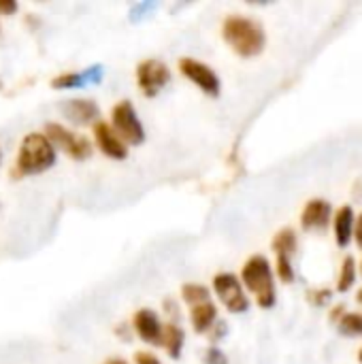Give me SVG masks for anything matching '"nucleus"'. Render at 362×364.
<instances>
[{"label":"nucleus","mask_w":362,"mask_h":364,"mask_svg":"<svg viewBox=\"0 0 362 364\" xmlns=\"http://www.w3.org/2000/svg\"><path fill=\"white\" fill-rule=\"evenodd\" d=\"M62 113L66 119H70L77 126H90L96 124V119L100 117V109L94 100L87 98H70L62 102Z\"/></svg>","instance_id":"obj_12"},{"label":"nucleus","mask_w":362,"mask_h":364,"mask_svg":"<svg viewBox=\"0 0 362 364\" xmlns=\"http://www.w3.org/2000/svg\"><path fill=\"white\" fill-rule=\"evenodd\" d=\"M87 85L83 73H62L55 79H51V87L55 90H70V87H83Z\"/></svg>","instance_id":"obj_20"},{"label":"nucleus","mask_w":362,"mask_h":364,"mask_svg":"<svg viewBox=\"0 0 362 364\" xmlns=\"http://www.w3.org/2000/svg\"><path fill=\"white\" fill-rule=\"evenodd\" d=\"M183 341H186V335H183V328L179 324H166L164 326V331H162V346L166 348L171 358L177 360L181 356Z\"/></svg>","instance_id":"obj_15"},{"label":"nucleus","mask_w":362,"mask_h":364,"mask_svg":"<svg viewBox=\"0 0 362 364\" xmlns=\"http://www.w3.org/2000/svg\"><path fill=\"white\" fill-rule=\"evenodd\" d=\"M356 301H358V303H361V305H362V288H361V290H358V294H356Z\"/></svg>","instance_id":"obj_28"},{"label":"nucleus","mask_w":362,"mask_h":364,"mask_svg":"<svg viewBox=\"0 0 362 364\" xmlns=\"http://www.w3.org/2000/svg\"><path fill=\"white\" fill-rule=\"evenodd\" d=\"M17 11L15 0H0V15H13Z\"/></svg>","instance_id":"obj_25"},{"label":"nucleus","mask_w":362,"mask_h":364,"mask_svg":"<svg viewBox=\"0 0 362 364\" xmlns=\"http://www.w3.org/2000/svg\"><path fill=\"white\" fill-rule=\"evenodd\" d=\"M331 215H333L331 203L324 198H314L305 205V209L301 213V226L305 230H312V232H322L329 228Z\"/></svg>","instance_id":"obj_11"},{"label":"nucleus","mask_w":362,"mask_h":364,"mask_svg":"<svg viewBox=\"0 0 362 364\" xmlns=\"http://www.w3.org/2000/svg\"><path fill=\"white\" fill-rule=\"evenodd\" d=\"M273 250L277 256H290L297 252V232L292 228H284L273 239Z\"/></svg>","instance_id":"obj_16"},{"label":"nucleus","mask_w":362,"mask_h":364,"mask_svg":"<svg viewBox=\"0 0 362 364\" xmlns=\"http://www.w3.org/2000/svg\"><path fill=\"white\" fill-rule=\"evenodd\" d=\"M132 326L134 333L149 346H162V331L164 324L160 320V316L151 309H139L132 318Z\"/></svg>","instance_id":"obj_10"},{"label":"nucleus","mask_w":362,"mask_h":364,"mask_svg":"<svg viewBox=\"0 0 362 364\" xmlns=\"http://www.w3.org/2000/svg\"><path fill=\"white\" fill-rule=\"evenodd\" d=\"M94 139H96L98 149H100L107 158H111V160H126V156H128V145L115 134V130L111 128V124L96 122V124H94Z\"/></svg>","instance_id":"obj_9"},{"label":"nucleus","mask_w":362,"mask_h":364,"mask_svg":"<svg viewBox=\"0 0 362 364\" xmlns=\"http://www.w3.org/2000/svg\"><path fill=\"white\" fill-rule=\"evenodd\" d=\"M358 360H361V364H362V348H361V352H358Z\"/></svg>","instance_id":"obj_29"},{"label":"nucleus","mask_w":362,"mask_h":364,"mask_svg":"<svg viewBox=\"0 0 362 364\" xmlns=\"http://www.w3.org/2000/svg\"><path fill=\"white\" fill-rule=\"evenodd\" d=\"M205 364H228V360H226V354H224L222 350L211 348V350H207V354H205Z\"/></svg>","instance_id":"obj_22"},{"label":"nucleus","mask_w":362,"mask_h":364,"mask_svg":"<svg viewBox=\"0 0 362 364\" xmlns=\"http://www.w3.org/2000/svg\"><path fill=\"white\" fill-rule=\"evenodd\" d=\"M277 275L284 284L294 282V267H292L290 256H277Z\"/></svg>","instance_id":"obj_21"},{"label":"nucleus","mask_w":362,"mask_h":364,"mask_svg":"<svg viewBox=\"0 0 362 364\" xmlns=\"http://www.w3.org/2000/svg\"><path fill=\"white\" fill-rule=\"evenodd\" d=\"M222 36L228 47L241 58H254L265 49L267 34L262 26L245 15H230L222 23Z\"/></svg>","instance_id":"obj_1"},{"label":"nucleus","mask_w":362,"mask_h":364,"mask_svg":"<svg viewBox=\"0 0 362 364\" xmlns=\"http://www.w3.org/2000/svg\"><path fill=\"white\" fill-rule=\"evenodd\" d=\"M83 77H85V81L87 83H100V79H102V66H90L87 70H83Z\"/></svg>","instance_id":"obj_23"},{"label":"nucleus","mask_w":362,"mask_h":364,"mask_svg":"<svg viewBox=\"0 0 362 364\" xmlns=\"http://www.w3.org/2000/svg\"><path fill=\"white\" fill-rule=\"evenodd\" d=\"M55 164V147L41 132L23 136L17 151V171L21 175H41Z\"/></svg>","instance_id":"obj_3"},{"label":"nucleus","mask_w":362,"mask_h":364,"mask_svg":"<svg viewBox=\"0 0 362 364\" xmlns=\"http://www.w3.org/2000/svg\"><path fill=\"white\" fill-rule=\"evenodd\" d=\"M134 363L137 364H162L154 354H149V352H137L134 354Z\"/></svg>","instance_id":"obj_24"},{"label":"nucleus","mask_w":362,"mask_h":364,"mask_svg":"<svg viewBox=\"0 0 362 364\" xmlns=\"http://www.w3.org/2000/svg\"><path fill=\"white\" fill-rule=\"evenodd\" d=\"M241 282L245 286V290H250L258 305L262 309H271L277 301V294H275V279H273V269H271V262L256 254L252 256L243 269H241Z\"/></svg>","instance_id":"obj_2"},{"label":"nucleus","mask_w":362,"mask_h":364,"mask_svg":"<svg viewBox=\"0 0 362 364\" xmlns=\"http://www.w3.org/2000/svg\"><path fill=\"white\" fill-rule=\"evenodd\" d=\"M356 282V260L352 256H348L341 264V275H339V282H337V290L339 292H348Z\"/></svg>","instance_id":"obj_19"},{"label":"nucleus","mask_w":362,"mask_h":364,"mask_svg":"<svg viewBox=\"0 0 362 364\" xmlns=\"http://www.w3.org/2000/svg\"><path fill=\"white\" fill-rule=\"evenodd\" d=\"M179 70L186 79H190L201 92H205L207 96H220V90H222V81L220 77L215 75V70L196 60V58H181L179 60Z\"/></svg>","instance_id":"obj_8"},{"label":"nucleus","mask_w":362,"mask_h":364,"mask_svg":"<svg viewBox=\"0 0 362 364\" xmlns=\"http://www.w3.org/2000/svg\"><path fill=\"white\" fill-rule=\"evenodd\" d=\"M190 318H192V326L196 333H209L215 322H218V307L207 301V303H201L196 307H190Z\"/></svg>","instance_id":"obj_14"},{"label":"nucleus","mask_w":362,"mask_h":364,"mask_svg":"<svg viewBox=\"0 0 362 364\" xmlns=\"http://www.w3.org/2000/svg\"><path fill=\"white\" fill-rule=\"evenodd\" d=\"M111 128L126 145H141L145 141V128L130 100H119L111 111Z\"/></svg>","instance_id":"obj_4"},{"label":"nucleus","mask_w":362,"mask_h":364,"mask_svg":"<svg viewBox=\"0 0 362 364\" xmlns=\"http://www.w3.org/2000/svg\"><path fill=\"white\" fill-rule=\"evenodd\" d=\"M0 85H2V81H0Z\"/></svg>","instance_id":"obj_31"},{"label":"nucleus","mask_w":362,"mask_h":364,"mask_svg":"<svg viewBox=\"0 0 362 364\" xmlns=\"http://www.w3.org/2000/svg\"><path fill=\"white\" fill-rule=\"evenodd\" d=\"M339 333L348 337H361L362 335V314H344L337 320Z\"/></svg>","instance_id":"obj_18"},{"label":"nucleus","mask_w":362,"mask_h":364,"mask_svg":"<svg viewBox=\"0 0 362 364\" xmlns=\"http://www.w3.org/2000/svg\"><path fill=\"white\" fill-rule=\"evenodd\" d=\"M107 364H128L126 360H122V358H113V360H109Z\"/></svg>","instance_id":"obj_27"},{"label":"nucleus","mask_w":362,"mask_h":364,"mask_svg":"<svg viewBox=\"0 0 362 364\" xmlns=\"http://www.w3.org/2000/svg\"><path fill=\"white\" fill-rule=\"evenodd\" d=\"M181 296H183V303L186 305L196 307V305L209 301V290L205 286H201V284H186L181 288Z\"/></svg>","instance_id":"obj_17"},{"label":"nucleus","mask_w":362,"mask_h":364,"mask_svg":"<svg viewBox=\"0 0 362 364\" xmlns=\"http://www.w3.org/2000/svg\"><path fill=\"white\" fill-rule=\"evenodd\" d=\"M354 239H356V245L362 250V211L354 222Z\"/></svg>","instance_id":"obj_26"},{"label":"nucleus","mask_w":362,"mask_h":364,"mask_svg":"<svg viewBox=\"0 0 362 364\" xmlns=\"http://www.w3.org/2000/svg\"><path fill=\"white\" fill-rule=\"evenodd\" d=\"M169 81H171V68L162 60L149 58L137 66V83L147 98L158 96L169 85Z\"/></svg>","instance_id":"obj_6"},{"label":"nucleus","mask_w":362,"mask_h":364,"mask_svg":"<svg viewBox=\"0 0 362 364\" xmlns=\"http://www.w3.org/2000/svg\"><path fill=\"white\" fill-rule=\"evenodd\" d=\"M354 209L350 205H344L337 209L335 213V239L339 247H348L352 243V235H354Z\"/></svg>","instance_id":"obj_13"},{"label":"nucleus","mask_w":362,"mask_h":364,"mask_svg":"<svg viewBox=\"0 0 362 364\" xmlns=\"http://www.w3.org/2000/svg\"><path fill=\"white\" fill-rule=\"evenodd\" d=\"M45 136L49 139L51 145H58L68 158L73 160H87L92 156V145L85 136L70 132L68 128L60 124H47L45 126Z\"/></svg>","instance_id":"obj_5"},{"label":"nucleus","mask_w":362,"mask_h":364,"mask_svg":"<svg viewBox=\"0 0 362 364\" xmlns=\"http://www.w3.org/2000/svg\"><path fill=\"white\" fill-rule=\"evenodd\" d=\"M361 273H362V262H361Z\"/></svg>","instance_id":"obj_30"},{"label":"nucleus","mask_w":362,"mask_h":364,"mask_svg":"<svg viewBox=\"0 0 362 364\" xmlns=\"http://www.w3.org/2000/svg\"><path fill=\"white\" fill-rule=\"evenodd\" d=\"M213 290L218 294V299L224 303V307L230 314H245L250 309V301L247 294L239 282L237 275L233 273H220L213 277Z\"/></svg>","instance_id":"obj_7"}]
</instances>
